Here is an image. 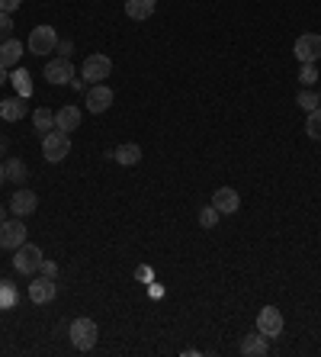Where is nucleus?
Returning <instances> with one entry per match:
<instances>
[{
  "label": "nucleus",
  "instance_id": "nucleus-13",
  "mask_svg": "<svg viewBox=\"0 0 321 357\" xmlns=\"http://www.w3.org/2000/svg\"><path fill=\"white\" fill-rule=\"evenodd\" d=\"M36 206H39V197L32 193V190H17V193L10 197V209H13L19 219L32 216V213H36Z\"/></svg>",
  "mask_w": 321,
  "mask_h": 357
},
{
  "label": "nucleus",
  "instance_id": "nucleus-28",
  "mask_svg": "<svg viewBox=\"0 0 321 357\" xmlns=\"http://www.w3.org/2000/svg\"><path fill=\"white\" fill-rule=\"evenodd\" d=\"M7 39H13V19L10 13H0V42H7Z\"/></svg>",
  "mask_w": 321,
  "mask_h": 357
},
{
  "label": "nucleus",
  "instance_id": "nucleus-1",
  "mask_svg": "<svg viewBox=\"0 0 321 357\" xmlns=\"http://www.w3.org/2000/svg\"><path fill=\"white\" fill-rule=\"evenodd\" d=\"M42 155H46L48 164H58V161H64L68 155H71V135L61 129H52L42 139Z\"/></svg>",
  "mask_w": 321,
  "mask_h": 357
},
{
  "label": "nucleus",
  "instance_id": "nucleus-6",
  "mask_svg": "<svg viewBox=\"0 0 321 357\" xmlns=\"http://www.w3.org/2000/svg\"><path fill=\"white\" fill-rule=\"evenodd\" d=\"M293 55L299 58L302 65H315V61L321 58V36L318 32H302V36L295 39Z\"/></svg>",
  "mask_w": 321,
  "mask_h": 357
},
{
  "label": "nucleus",
  "instance_id": "nucleus-16",
  "mask_svg": "<svg viewBox=\"0 0 321 357\" xmlns=\"http://www.w3.org/2000/svg\"><path fill=\"white\" fill-rule=\"evenodd\" d=\"M55 129H61V132H68V135H71L74 129H81V110H77V106H61V110H58L55 113Z\"/></svg>",
  "mask_w": 321,
  "mask_h": 357
},
{
  "label": "nucleus",
  "instance_id": "nucleus-33",
  "mask_svg": "<svg viewBox=\"0 0 321 357\" xmlns=\"http://www.w3.org/2000/svg\"><path fill=\"white\" fill-rule=\"evenodd\" d=\"M7 180V168H3V161H0V184Z\"/></svg>",
  "mask_w": 321,
  "mask_h": 357
},
{
  "label": "nucleus",
  "instance_id": "nucleus-23",
  "mask_svg": "<svg viewBox=\"0 0 321 357\" xmlns=\"http://www.w3.org/2000/svg\"><path fill=\"white\" fill-rule=\"evenodd\" d=\"M305 132H309V139L321 142V106L309 113V119H305Z\"/></svg>",
  "mask_w": 321,
  "mask_h": 357
},
{
  "label": "nucleus",
  "instance_id": "nucleus-19",
  "mask_svg": "<svg viewBox=\"0 0 321 357\" xmlns=\"http://www.w3.org/2000/svg\"><path fill=\"white\" fill-rule=\"evenodd\" d=\"M157 0H126V17L128 19H148L155 13Z\"/></svg>",
  "mask_w": 321,
  "mask_h": 357
},
{
  "label": "nucleus",
  "instance_id": "nucleus-15",
  "mask_svg": "<svg viewBox=\"0 0 321 357\" xmlns=\"http://www.w3.org/2000/svg\"><path fill=\"white\" fill-rule=\"evenodd\" d=\"M266 351H270V338H266L264 331H251L241 341V354L244 357H264Z\"/></svg>",
  "mask_w": 321,
  "mask_h": 357
},
{
  "label": "nucleus",
  "instance_id": "nucleus-2",
  "mask_svg": "<svg viewBox=\"0 0 321 357\" xmlns=\"http://www.w3.org/2000/svg\"><path fill=\"white\" fill-rule=\"evenodd\" d=\"M68 335H71V345L77 351H90L93 345H97V338H100V329H97V322L93 319H74L71 322V331H68Z\"/></svg>",
  "mask_w": 321,
  "mask_h": 357
},
{
  "label": "nucleus",
  "instance_id": "nucleus-34",
  "mask_svg": "<svg viewBox=\"0 0 321 357\" xmlns=\"http://www.w3.org/2000/svg\"><path fill=\"white\" fill-rule=\"evenodd\" d=\"M3 222H7V209L0 206V226H3Z\"/></svg>",
  "mask_w": 321,
  "mask_h": 357
},
{
  "label": "nucleus",
  "instance_id": "nucleus-10",
  "mask_svg": "<svg viewBox=\"0 0 321 357\" xmlns=\"http://www.w3.org/2000/svg\"><path fill=\"white\" fill-rule=\"evenodd\" d=\"M46 81L48 84H71L74 81V65L68 58H55V61H48L46 65Z\"/></svg>",
  "mask_w": 321,
  "mask_h": 357
},
{
  "label": "nucleus",
  "instance_id": "nucleus-20",
  "mask_svg": "<svg viewBox=\"0 0 321 357\" xmlns=\"http://www.w3.org/2000/svg\"><path fill=\"white\" fill-rule=\"evenodd\" d=\"M32 126H36V132L42 135V139H46L48 132L55 129V113H52V110H46V106H39L36 113H32Z\"/></svg>",
  "mask_w": 321,
  "mask_h": 357
},
{
  "label": "nucleus",
  "instance_id": "nucleus-30",
  "mask_svg": "<svg viewBox=\"0 0 321 357\" xmlns=\"http://www.w3.org/2000/svg\"><path fill=\"white\" fill-rule=\"evenodd\" d=\"M19 3H23V0H0V13H13Z\"/></svg>",
  "mask_w": 321,
  "mask_h": 357
},
{
  "label": "nucleus",
  "instance_id": "nucleus-11",
  "mask_svg": "<svg viewBox=\"0 0 321 357\" xmlns=\"http://www.w3.org/2000/svg\"><path fill=\"white\" fill-rule=\"evenodd\" d=\"M84 104H87L90 113H106L113 106V90L106 84H93L90 90H87V100H84Z\"/></svg>",
  "mask_w": 321,
  "mask_h": 357
},
{
  "label": "nucleus",
  "instance_id": "nucleus-3",
  "mask_svg": "<svg viewBox=\"0 0 321 357\" xmlns=\"http://www.w3.org/2000/svg\"><path fill=\"white\" fill-rule=\"evenodd\" d=\"M81 75H84V81H90V84H103V81L113 75V58L103 55V52H93V55L84 58Z\"/></svg>",
  "mask_w": 321,
  "mask_h": 357
},
{
  "label": "nucleus",
  "instance_id": "nucleus-12",
  "mask_svg": "<svg viewBox=\"0 0 321 357\" xmlns=\"http://www.w3.org/2000/svg\"><path fill=\"white\" fill-rule=\"evenodd\" d=\"M212 206L219 209L222 216H231V213H238V206H241L238 190H231V187H219V190H215V197H212Z\"/></svg>",
  "mask_w": 321,
  "mask_h": 357
},
{
  "label": "nucleus",
  "instance_id": "nucleus-27",
  "mask_svg": "<svg viewBox=\"0 0 321 357\" xmlns=\"http://www.w3.org/2000/svg\"><path fill=\"white\" fill-rule=\"evenodd\" d=\"M299 81H302V87H315V81H318V68H315V65H302Z\"/></svg>",
  "mask_w": 321,
  "mask_h": 357
},
{
  "label": "nucleus",
  "instance_id": "nucleus-17",
  "mask_svg": "<svg viewBox=\"0 0 321 357\" xmlns=\"http://www.w3.org/2000/svg\"><path fill=\"white\" fill-rule=\"evenodd\" d=\"M23 42H19V39H7V42H0V65L3 68H13L19 61V58H23Z\"/></svg>",
  "mask_w": 321,
  "mask_h": 357
},
{
  "label": "nucleus",
  "instance_id": "nucleus-31",
  "mask_svg": "<svg viewBox=\"0 0 321 357\" xmlns=\"http://www.w3.org/2000/svg\"><path fill=\"white\" fill-rule=\"evenodd\" d=\"M7 81H10V77H7V68H3V65H0V87H3V84H7Z\"/></svg>",
  "mask_w": 321,
  "mask_h": 357
},
{
  "label": "nucleus",
  "instance_id": "nucleus-7",
  "mask_svg": "<svg viewBox=\"0 0 321 357\" xmlns=\"http://www.w3.org/2000/svg\"><path fill=\"white\" fill-rule=\"evenodd\" d=\"M283 312L276 309V306H264L260 316H257V331H264L266 338H280L283 335Z\"/></svg>",
  "mask_w": 321,
  "mask_h": 357
},
{
  "label": "nucleus",
  "instance_id": "nucleus-26",
  "mask_svg": "<svg viewBox=\"0 0 321 357\" xmlns=\"http://www.w3.org/2000/svg\"><path fill=\"white\" fill-rule=\"evenodd\" d=\"M10 81H13V87L19 90V97H29V94H32V84H29V75H26V71H13V75H10Z\"/></svg>",
  "mask_w": 321,
  "mask_h": 357
},
{
  "label": "nucleus",
  "instance_id": "nucleus-14",
  "mask_svg": "<svg viewBox=\"0 0 321 357\" xmlns=\"http://www.w3.org/2000/svg\"><path fill=\"white\" fill-rule=\"evenodd\" d=\"M26 113H29L26 97H7V100H0V119L19 122V119H26Z\"/></svg>",
  "mask_w": 321,
  "mask_h": 357
},
{
  "label": "nucleus",
  "instance_id": "nucleus-4",
  "mask_svg": "<svg viewBox=\"0 0 321 357\" xmlns=\"http://www.w3.org/2000/svg\"><path fill=\"white\" fill-rule=\"evenodd\" d=\"M46 261L42 258V248L39 244H19L17 248V258H13V267H17V273H23V277H32V273L39 271V264Z\"/></svg>",
  "mask_w": 321,
  "mask_h": 357
},
{
  "label": "nucleus",
  "instance_id": "nucleus-18",
  "mask_svg": "<svg viewBox=\"0 0 321 357\" xmlns=\"http://www.w3.org/2000/svg\"><path fill=\"white\" fill-rule=\"evenodd\" d=\"M113 158L119 161L122 168H132V164H138V161H142V148H138L135 142H122L119 148L113 151Z\"/></svg>",
  "mask_w": 321,
  "mask_h": 357
},
{
  "label": "nucleus",
  "instance_id": "nucleus-22",
  "mask_svg": "<svg viewBox=\"0 0 321 357\" xmlns=\"http://www.w3.org/2000/svg\"><path fill=\"white\" fill-rule=\"evenodd\" d=\"M13 306H17V287L0 280V309H13Z\"/></svg>",
  "mask_w": 321,
  "mask_h": 357
},
{
  "label": "nucleus",
  "instance_id": "nucleus-24",
  "mask_svg": "<svg viewBox=\"0 0 321 357\" xmlns=\"http://www.w3.org/2000/svg\"><path fill=\"white\" fill-rule=\"evenodd\" d=\"M3 168H7V180H17V184L19 180H26V164H23L19 158H10Z\"/></svg>",
  "mask_w": 321,
  "mask_h": 357
},
{
  "label": "nucleus",
  "instance_id": "nucleus-25",
  "mask_svg": "<svg viewBox=\"0 0 321 357\" xmlns=\"http://www.w3.org/2000/svg\"><path fill=\"white\" fill-rule=\"evenodd\" d=\"M219 219H222V213L215 206H202L200 209V226L202 229H215L219 226Z\"/></svg>",
  "mask_w": 321,
  "mask_h": 357
},
{
  "label": "nucleus",
  "instance_id": "nucleus-29",
  "mask_svg": "<svg viewBox=\"0 0 321 357\" xmlns=\"http://www.w3.org/2000/svg\"><path fill=\"white\" fill-rule=\"evenodd\" d=\"M39 271L46 273V277H58V264H52V261H42V264H39Z\"/></svg>",
  "mask_w": 321,
  "mask_h": 357
},
{
  "label": "nucleus",
  "instance_id": "nucleus-8",
  "mask_svg": "<svg viewBox=\"0 0 321 357\" xmlns=\"http://www.w3.org/2000/svg\"><path fill=\"white\" fill-rule=\"evenodd\" d=\"M58 296V283L55 277H32V283H29V300L39 302V306H46V302H52Z\"/></svg>",
  "mask_w": 321,
  "mask_h": 357
},
{
  "label": "nucleus",
  "instance_id": "nucleus-5",
  "mask_svg": "<svg viewBox=\"0 0 321 357\" xmlns=\"http://www.w3.org/2000/svg\"><path fill=\"white\" fill-rule=\"evenodd\" d=\"M26 48L32 52V55H48V52H55V48H58L55 26H36L32 32H29Z\"/></svg>",
  "mask_w": 321,
  "mask_h": 357
},
{
  "label": "nucleus",
  "instance_id": "nucleus-9",
  "mask_svg": "<svg viewBox=\"0 0 321 357\" xmlns=\"http://www.w3.org/2000/svg\"><path fill=\"white\" fill-rule=\"evenodd\" d=\"M23 242H26V226L19 219H10V222L0 226V248L3 251H17Z\"/></svg>",
  "mask_w": 321,
  "mask_h": 357
},
{
  "label": "nucleus",
  "instance_id": "nucleus-32",
  "mask_svg": "<svg viewBox=\"0 0 321 357\" xmlns=\"http://www.w3.org/2000/svg\"><path fill=\"white\" fill-rule=\"evenodd\" d=\"M0 155H7V139L0 135Z\"/></svg>",
  "mask_w": 321,
  "mask_h": 357
},
{
  "label": "nucleus",
  "instance_id": "nucleus-21",
  "mask_svg": "<svg viewBox=\"0 0 321 357\" xmlns=\"http://www.w3.org/2000/svg\"><path fill=\"white\" fill-rule=\"evenodd\" d=\"M295 104L302 106L305 113H312V110H318V104H321V97L315 94L312 87H305V90H299V97H295Z\"/></svg>",
  "mask_w": 321,
  "mask_h": 357
}]
</instances>
